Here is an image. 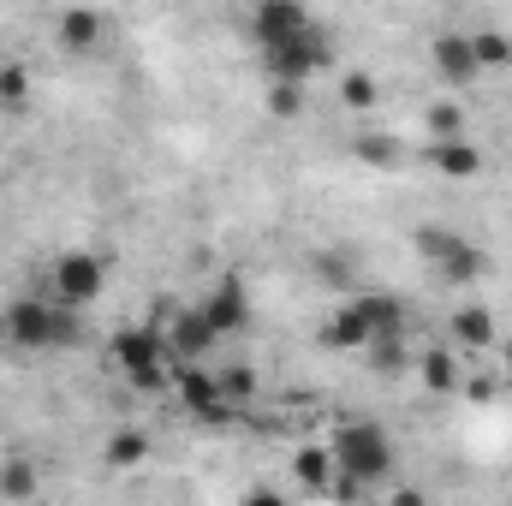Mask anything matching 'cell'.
I'll return each mask as SVG.
<instances>
[{"label":"cell","instance_id":"obj_1","mask_svg":"<svg viewBox=\"0 0 512 506\" xmlns=\"http://www.w3.org/2000/svg\"><path fill=\"white\" fill-rule=\"evenodd\" d=\"M0 334H6V346H18V352H60V346H78L84 340V322H78V310L72 304H48V298H12L6 310H0Z\"/></svg>","mask_w":512,"mask_h":506},{"label":"cell","instance_id":"obj_2","mask_svg":"<svg viewBox=\"0 0 512 506\" xmlns=\"http://www.w3.org/2000/svg\"><path fill=\"white\" fill-rule=\"evenodd\" d=\"M149 316L161 322L167 352H173L179 364H203V358L221 346V334H215V322L203 316V304H173V298L161 304V298H155V304H149Z\"/></svg>","mask_w":512,"mask_h":506},{"label":"cell","instance_id":"obj_3","mask_svg":"<svg viewBox=\"0 0 512 506\" xmlns=\"http://www.w3.org/2000/svg\"><path fill=\"white\" fill-rule=\"evenodd\" d=\"M393 435H387L382 423H346L340 435H334V465L340 471H352V477H364V483H382L387 471H393Z\"/></svg>","mask_w":512,"mask_h":506},{"label":"cell","instance_id":"obj_4","mask_svg":"<svg viewBox=\"0 0 512 506\" xmlns=\"http://www.w3.org/2000/svg\"><path fill=\"white\" fill-rule=\"evenodd\" d=\"M262 66H268V78H280V84H310L322 66H334V42H328L322 24H310V30H298L292 42L262 48Z\"/></svg>","mask_w":512,"mask_h":506},{"label":"cell","instance_id":"obj_5","mask_svg":"<svg viewBox=\"0 0 512 506\" xmlns=\"http://www.w3.org/2000/svg\"><path fill=\"white\" fill-rule=\"evenodd\" d=\"M173 393H179V405H185L197 423H215V429H227V423L239 417V405L221 393V376H209L203 364H173Z\"/></svg>","mask_w":512,"mask_h":506},{"label":"cell","instance_id":"obj_6","mask_svg":"<svg viewBox=\"0 0 512 506\" xmlns=\"http://www.w3.org/2000/svg\"><path fill=\"white\" fill-rule=\"evenodd\" d=\"M48 280H54V298H60V304L90 310V304L102 298V286H108V262L90 256V251H66V256H54Z\"/></svg>","mask_w":512,"mask_h":506},{"label":"cell","instance_id":"obj_7","mask_svg":"<svg viewBox=\"0 0 512 506\" xmlns=\"http://www.w3.org/2000/svg\"><path fill=\"white\" fill-rule=\"evenodd\" d=\"M108 364L131 381V376H143V370H155V364H179V358L167 352L161 322H137V328H120V334L108 340Z\"/></svg>","mask_w":512,"mask_h":506},{"label":"cell","instance_id":"obj_8","mask_svg":"<svg viewBox=\"0 0 512 506\" xmlns=\"http://www.w3.org/2000/svg\"><path fill=\"white\" fill-rule=\"evenodd\" d=\"M316 18L304 12V0H256L251 6V42L256 54L262 48H280V42H292L298 30H310Z\"/></svg>","mask_w":512,"mask_h":506},{"label":"cell","instance_id":"obj_9","mask_svg":"<svg viewBox=\"0 0 512 506\" xmlns=\"http://www.w3.org/2000/svg\"><path fill=\"white\" fill-rule=\"evenodd\" d=\"M197 304H203V316L215 322V334H221V340H227V334H245V322H251V292H245V280H239V274H221Z\"/></svg>","mask_w":512,"mask_h":506},{"label":"cell","instance_id":"obj_10","mask_svg":"<svg viewBox=\"0 0 512 506\" xmlns=\"http://www.w3.org/2000/svg\"><path fill=\"white\" fill-rule=\"evenodd\" d=\"M429 60H435V72H441V84H453V90H471V84L483 78V66H477V54H471V30H441V36L429 42Z\"/></svg>","mask_w":512,"mask_h":506},{"label":"cell","instance_id":"obj_11","mask_svg":"<svg viewBox=\"0 0 512 506\" xmlns=\"http://www.w3.org/2000/svg\"><path fill=\"white\" fill-rule=\"evenodd\" d=\"M54 36H60V48L90 54V48L108 36V18H102L96 6H66V12H60V24H54Z\"/></svg>","mask_w":512,"mask_h":506},{"label":"cell","instance_id":"obj_12","mask_svg":"<svg viewBox=\"0 0 512 506\" xmlns=\"http://www.w3.org/2000/svg\"><path fill=\"white\" fill-rule=\"evenodd\" d=\"M429 167H435V173H447V179H477V173H483V149H477V143H465V137H435Z\"/></svg>","mask_w":512,"mask_h":506},{"label":"cell","instance_id":"obj_13","mask_svg":"<svg viewBox=\"0 0 512 506\" xmlns=\"http://www.w3.org/2000/svg\"><path fill=\"white\" fill-rule=\"evenodd\" d=\"M453 346L459 352H495V310L489 304L453 310Z\"/></svg>","mask_w":512,"mask_h":506},{"label":"cell","instance_id":"obj_14","mask_svg":"<svg viewBox=\"0 0 512 506\" xmlns=\"http://www.w3.org/2000/svg\"><path fill=\"white\" fill-rule=\"evenodd\" d=\"M322 340H328V346H340V352H364V346L376 340V328L364 322V310H358V304H340V310H334V322L322 328Z\"/></svg>","mask_w":512,"mask_h":506},{"label":"cell","instance_id":"obj_15","mask_svg":"<svg viewBox=\"0 0 512 506\" xmlns=\"http://www.w3.org/2000/svg\"><path fill=\"white\" fill-rule=\"evenodd\" d=\"M411 370L423 376V387H429V393H459V358H453L447 346H435V352H423V358H417Z\"/></svg>","mask_w":512,"mask_h":506},{"label":"cell","instance_id":"obj_16","mask_svg":"<svg viewBox=\"0 0 512 506\" xmlns=\"http://www.w3.org/2000/svg\"><path fill=\"white\" fill-rule=\"evenodd\" d=\"M364 352H370V370H376V376H399V370H411V364H417L399 328H393V334H376V340H370Z\"/></svg>","mask_w":512,"mask_h":506},{"label":"cell","instance_id":"obj_17","mask_svg":"<svg viewBox=\"0 0 512 506\" xmlns=\"http://www.w3.org/2000/svg\"><path fill=\"white\" fill-rule=\"evenodd\" d=\"M292 471H298V483H304V489L328 495V477H334V447H298Z\"/></svg>","mask_w":512,"mask_h":506},{"label":"cell","instance_id":"obj_18","mask_svg":"<svg viewBox=\"0 0 512 506\" xmlns=\"http://www.w3.org/2000/svg\"><path fill=\"white\" fill-rule=\"evenodd\" d=\"M471 54L483 72H507L512 66V36L507 30H471Z\"/></svg>","mask_w":512,"mask_h":506},{"label":"cell","instance_id":"obj_19","mask_svg":"<svg viewBox=\"0 0 512 506\" xmlns=\"http://www.w3.org/2000/svg\"><path fill=\"white\" fill-rule=\"evenodd\" d=\"M36 489H42V477H36L30 459H6V465H0V495H6V501H30Z\"/></svg>","mask_w":512,"mask_h":506},{"label":"cell","instance_id":"obj_20","mask_svg":"<svg viewBox=\"0 0 512 506\" xmlns=\"http://www.w3.org/2000/svg\"><path fill=\"white\" fill-rule=\"evenodd\" d=\"M102 453H108L120 471H131V465H143V459H149V435H143V429H114Z\"/></svg>","mask_w":512,"mask_h":506},{"label":"cell","instance_id":"obj_21","mask_svg":"<svg viewBox=\"0 0 512 506\" xmlns=\"http://www.w3.org/2000/svg\"><path fill=\"white\" fill-rule=\"evenodd\" d=\"M352 155L370 161V167H399V161H405V149H399L393 137H376V131H358V137H352Z\"/></svg>","mask_w":512,"mask_h":506},{"label":"cell","instance_id":"obj_22","mask_svg":"<svg viewBox=\"0 0 512 506\" xmlns=\"http://www.w3.org/2000/svg\"><path fill=\"white\" fill-rule=\"evenodd\" d=\"M352 304H358V310H364V322H370V328H376V334H393V328H399V304H393V298H387V292H358V298H352Z\"/></svg>","mask_w":512,"mask_h":506},{"label":"cell","instance_id":"obj_23","mask_svg":"<svg viewBox=\"0 0 512 506\" xmlns=\"http://www.w3.org/2000/svg\"><path fill=\"white\" fill-rule=\"evenodd\" d=\"M376 96H382V90H376V78H370V72H346V78H340V102H346L352 114H370V108H376Z\"/></svg>","mask_w":512,"mask_h":506},{"label":"cell","instance_id":"obj_24","mask_svg":"<svg viewBox=\"0 0 512 506\" xmlns=\"http://www.w3.org/2000/svg\"><path fill=\"white\" fill-rule=\"evenodd\" d=\"M298 114H304V84L268 78V120H298Z\"/></svg>","mask_w":512,"mask_h":506},{"label":"cell","instance_id":"obj_25","mask_svg":"<svg viewBox=\"0 0 512 506\" xmlns=\"http://www.w3.org/2000/svg\"><path fill=\"white\" fill-rule=\"evenodd\" d=\"M30 96V72L24 66H0V108H24Z\"/></svg>","mask_w":512,"mask_h":506},{"label":"cell","instance_id":"obj_26","mask_svg":"<svg viewBox=\"0 0 512 506\" xmlns=\"http://www.w3.org/2000/svg\"><path fill=\"white\" fill-rule=\"evenodd\" d=\"M429 131H435V137H465V114H459L453 102H435V108H429Z\"/></svg>","mask_w":512,"mask_h":506},{"label":"cell","instance_id":"obj_27","mask_svg":"<svg viewBox=\"0 0 512 506\" xmlns=\"http://www.w3.org/2000/svg\"><path fill=\"white\" fill-rule=\"evenodd\" d=\"M221 393H227L233 405H245V399L256 393V376L245 370V364H233V370H221Z\"/></svg>","mask_w":512,"mask_h":506},{"label":"cell","instance_id":"obj_28","mask_svg":"<svg viewBox=\"0 0 512 506\" xmlns=\"http://www.w3.org/2000/svg\"><path fill=\"white\" fill-rule=\"evenodd\" d=\"M501 370H507V381H512V340H501Z\"/></svg>","mask_w":512,"mask_h":506}]
</instances>
